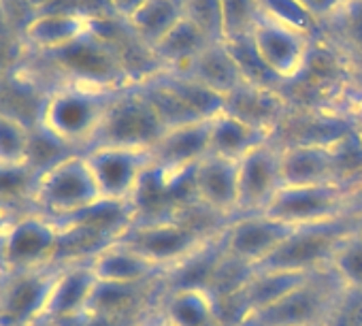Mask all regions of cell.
Returning <instances> with one entry per match:
<instances>
[{
  "mask_svg": "<svg viewBox=\"0 0 362 326\" xmlns=\"http://www.w3.org/2000/svg\"><path fill=\"white\" fill-rule=\"evenodd\" d=\"M158 309L173 326H224L218 301L207 288H164Z\"/></svg>",
  "mask_w": 362,
  "mask_h": 326,
  "instance_id": "cell-19",
  "label": "cell"
},
{
  "mask_svg": "<svg viewBox=\"0 0 362 326\" xmlns=\"http://www.w3.org/2000/svg\"><path fill=\"white\" fill-rule=\"evenodd\" d=\"M56 3V0H30V5L37 9V13H43V11H47L52 5Z\"/></svg>",
  "mask_w": 362,
  "mask_h": 326,
  "instance_id": "cell-37",
  "label": "cell"
},
{
  "mask_svg": "<svg viewBox=\"0 0 362 326\" xmlns=\"http://www.w3.org/2000/svg\"><path fill=\"white\" fill-rule=\"evenodd\" d=\"M298 228L300 226L288 224L269 214L237 216L224 226V254L256 269L269 260Z\"/></svg>",
  "mask_w": 362,
  "mask_h": 326,
  "instance_id": "cell-9",
  "label": "cell"
},
{
  "mask_svg": "<svg viewBox=\"0 0 362 326\" xmlns=\"http://www.w3.org/2000/svg\"><path fill=\"white\" fill-rule=\"evenodd\" d=\"M230 56L235 58L241 75H243V81L250 83V86H256V88H269V90H275V86L279 83L273 73L264 66L254 41H252V35H245V37H235V39H226L224 41Z\"/></svg>",
  "mask_w": 362,
  "mask_h": 326,
  "instance_id": "cell-28",
  "label": "cell"
},
{
  "mask_svg": "<svg viewBox=\"0 0 362 326\" xmlns=\"http://www.w3.org/2000/svg\"><path fill=\"white\" fill-rule=\"evenodd\" d=\"M220 235L222 231L216 233L199 224H190V220L186 218L168 216L158 220L132 222L117 239L134 248L166 275L181 264H186Z\"/></svg>",
  "mask_w": 362,
  "mask_h": 326,
  "instance_id": "cell-3",
  "label": "cell"
},
{
  "mask_svg": "<svg viewBox=\"0 0 362 326\" xmlns=\"http://www.w3.org/2000/svg\"><path fill=\"white\" fill-rule=\"evenodd\" d=\"M28 54L52 77H56L58 86L77 83V86L113 90V92L134 86L124 64L111 50V45L105 43L94 33L52 54H33V52Z\"/></svg>",
  "mask_w": 362,
  "mask_h": 326,
  "instance_id": "cell-2",
  "label": "cell"
},
{
  "mask_svg": "<svg viewBox=\"0 0 362 326\" xmlns=\"http://www.w3.org/2000/svg\"><path fill=\"white\" fill-rule=\"evenodd\" d=\"M324 26L337 30V41L362 66V0H349L339 16Z\"/></svg>",
  "mask_w": 362,
  "mask_h": 326,
  "instance_id": "cell-30",
  "label": "cell"
},
{
  "mask_svg": "<svg viewBox=\"0 0 362 326\" xmlns=\"http://www.w3.org/2000/svg\"><path fill=\"white\" fill-rule=\"evenodd\" d=\"M145 3V0H109V7H111V11H113V16L117 18V20H130L132 18V13L141 7Z\"/></svg>",
  "mask_w": 362,
  "mask_h": 326,
  "instance_id": "cell-35",
  "label": "cell"
},
{
  "mask_svg": "<svg viewBox=\"0 0 362 326\" xmlns=\"http://www.w3.org/2000/svg\"><path fill=\"white\" fill-rule=\"evenodd\" d=\"M151 326H173V324H170V322L160 313V309H158V315H156V320L151 322Z\"/></svg>",
  "mask_w": 362,
  "mask_h": 326,
  "instance_id": "cell-38",
  "label": "cell"
},
{
  "mask_svg": "<svg viewBox=\"0 0 362 326\" xmlns=\"http://www.w3.org/2000/svg\"><path fill=\"white\" fill-rule=\"evenodd\" d=\"M197 205L222 220L237 218L239 209V162L207 153L188 177Z\"/></svg>",
  "mask_w": 362,
  "mask_h": 326,
  "instance_id": "cell-15",
  "label": "cell"
},
{
  "mask_svg": "<svg viewBox=\"0 0 362 326\" xmlns=\"http://www.w3.org/2000/svg\"><path fill=\"white\" fill-rule=\"evenodd\" d=\"M358 136L362 139V109L358 111Z\"/></svg>",
  "mask_w": 362,
  "mask_h": 326,
  "instance_id": "cell-39",
  "label": "cell"
},
{
  "mask_svg": "<svg viewBox=\"0 0 362 326\" xmlns=\"http://www.w3.org/2000/svg\"><path fill=\"white\" fill-rule=\"evenodd\" d=\"M58 264L0 275V326H33L47 318V301Z\"/></svg>",
  "mask_w": 362,
  "mask_h": 326,
  "instance_id": "cell-12",
  "label": "cell"
},
{
  "mask_svg": "<svg viewBox=\"0 0 362 326\" xmlns=\"http://www.w3.org/2000/svg\"><path fill=\"white\" fill-rule=\"evenodd\" d=\"M298 3L320 22V26H324L343 11L349 0H298Z\"/></svg>",
  "mask_w": 362,
  "mask_h": 326,
  "instance_id": "cell-34",
  "label": "cell"
},
{
  "mask_svg": "<svg viewBox=\"0 0 362 326\" xmlns=\"http://www.w3.org/2000/svg\"><path fill=\"white\" fill-rule=\"evenodd\" d=\"M33 126L0 111V171H28Z\"/></svg>",
  "mask_w": 362,
  "mask_h": 326,
  "instance_id": "cell-26",
  "label": "cell"
},
{
  "mask_svg": "<svg viewBox=\"0 0 362 326\" xmlns=\"http://www.w3.org/2000/svg\"><path fill=\"white\" fill-rule=\"evenodd\" d=\"M271 139L273 136L269 132L252 126L226 109L209 117V153L239 162L245 153Z\"/></svg>",
  "mask_w": 362,
  "mask_h": 326,
  "instance_id": "cell-21",
  "label": "cell"
},
{
  "mask_svg": "<svg viewBox=\"0 0 362 326\" xmlns=\"http://www.w3.org/2000/svg\"><path fill=\"white\" fill-rule=\"evenodd\" d=\"M260 18L279 26L305 33L315 39L320 22L298 3V0H258Z\"/></svg>",
  "mask_w": 362,
  "mask_h": 326,
  "instance_id": "cell-29",
  "label": "cell"
},
{
  "mask_svg": "<svg viewBox=\"0 0 362 326\" xmlns=\"http://www.w3.org/2000/svg\"><path fill=\"white\" fill-rule=\"evenodd\" d=\"M281 186V147L271 139L239 160L237 216L264 214Z\"/></svg>",
  "mask_w": 362,
  "mask_h": 326,
  "instance_id": "cell-13",
  "label": "cell"
},
{
  "mask_svg": "<svg viewBox=\"0 0 362 326\" xmlns=\"http://www.w3.org/2000/svg\"><path fill=\"white\" fill-rule=\"evenodd\" d=\"M356 190L347 182L281 186L264 214L294 226H324L349 220Z\"/></svg>",
  "mask_w": 362,
  "mask_h": 326,
  "instance_id": "cell-6",
  "label": "cell"
},
{
  "mask_svg": "<svg viewBox=\"0 0 362 326\" xmlns=\"http://www.w3.org/2000/svg\"><path fill=\"white\" fill-rule=\"evenodd\" d=\"M209 153V120L168 128L151 147V173L166 186L188 180Z\"/></svg>",
  "mask_w": 362,
  "mask_h": 326,
  "instance_id": "cell-10",
  "label": "cell"
},
{
  "mask_svg": "<svg viewBox=\"0 0 362 326\" xmlns=\"http://www.w3.org/2000/svg\"><path fill=\"white\" fill-rule=\"evenodd\" d=\"M164 132L166 128L153 107L136 90V86H130L117 92L94 145H126L151 149Z\"/></svg>",
  "mask_w": 362,
  "mask_h": 326,
  "instance_id": "cell-8",
  "label": "cell"
},
{
  "mask_svg": "<svg viewBox=\"0 0 362 326\" xmlns=\"http://www.w3.org/2000/svg\"><path fill=\"white\" fill-rule=\"evenodd\" d=\"M5 39H22L9 24V20L5 18L3 9H0V41H5ZM24 41V39H22Z\"/></svg>",
  "mask_w": 362,
  "mask_h": 326,
  "instance_id": "cell-36",
  "label": "cell"
},
{
  "mask_svg": "<svg viewBox=\"0 0 362 326\" xmlns=\"http://www.w3.org/2000/svg\"><path fill=\"white\" fill-rule=\"evenodd\" d=\"M92 271L100 284H153L164 279V271H160L153 262L141 256L128 243L115 239L100 248L90 258Z\"/></svg>",
  "mask_w": 362,
  "mask_h": 326,
  "instance_id": "cell-18",
  "label": "cell"
},
{
  "mask_svg": "<svg viewBox=\"0 0 362 326\" xmlns=\"http://www.w3.org/2000/svg\"><path fill=\"white\" fill-rule=\"evenodd\" d=\"M354 226L358 224L351 222V218L324 226H303L269 260H264L256 269H290L303 273L328 269L339 241Z\"/></svg>",
  "mask_w": 362,
  "mask_h": 326,
  "instance_id": "cell-11",
  "label": "cell"
},
{
  "mask_svg": "<svg viewBox=\"0 0 362 326\" xmlns=\"http://www.w3.org/2000/svg\"><path fill=\"white\" fill-rule=\"evenodd\" d=\"M62 224L41 211L13 216L0 224V275L45 269L58 262Z\"/></svg>",
  "mask_w": 362,
  "mask_h": 326,
  "instance_id": "cell-5",
  "label": "cell"
},
{
  "mask_svg": "<svg viewBox=\"0 0 362 326\" xmlns=\"http://www.w3.org/2000/svg\"><path fill=\"white\" fill-rule=\"evenodd\" d=\"M0 9L9 20L11 28L24 39L26 28L33 24V20L39 16L37 9L30 5V0H0Z\"/></svg>",
  "mask_w": 362,
  "mask_h": 326,
  "instance_id": "cell-33",
  "label": "cell"
},
{
  "mask_svg": "<svg viewBox=\"0 0 362 326\" xmlns=\"http://www.w3.org/2000/svg\"><path fill=\"white\" fill-rule=\"evenodd\" d=\"M177 75L190 77V79L199 81L201 86L218 92L224 98L245 83L243 75L224 41L209 43L205 47V52L184 73H177Z\"/></svg>",
  "mask_w": 362,
  "mask_h": 326,
  "instance_id": "cell-22",
  "label": "cell"
},
{
  "mask_svg": "<svg viewBox=\"0 0 362 326\" xmlns=\"http://www.w3.org/2000/svg\"><path fill=\"white\" fill-rule=\"evenodd\" d=\"M184 18L211 41L222 39V0H184Z\"/></svg>",
  "mask_w": 362,
  "mask_h": 326,
  "instance_id": "cell-32",
  "label": "cell"
},
{
  "mask_svg": "<svg viewBox=\"0 0 362 326\" xmlns=\"http://www.w3.org/2000/svg\"><path fill=\"white\" fill-rule=\"evenodd\" d=\"M328 269L347 292L362 294V226H354L337 245Z\"/></svg>",
  "mask_w": 362,
  "mask_h": 326,
  "instance_id": "cell-27",
  "label": "cell"
},
{
  "mask_svg": "<svg viewBox=\"0 0 362 326\" xmlns=\"http://www.w3.org/2000/svg\"><path fill=\"white\" fill-rule=\"evenodd\" d=\"M181 20H184V0H145L126 24L130 30L153 50Z\"/></svg>",
  "mask_w": 362,
  "mask_h": 326,
  "instance_id": "cell-25",
  "label": "cell"
},
{
  "mask_svg": "<svg viewBox=\"0 0 362 326\" xmlns=\"http://www.w3.org/2000/svg\"><path fill=\"white\" fill-rule=\"evenodd\" d=\"M260 22L258 0H222V39L252 35Z\"/></svg>",
  "mask_w": 362,
  "mask_h": 326,
  "instance_id": "cell-31",
  "label": "cell"
},
{
  "mask_svg": "<svg viewBox=\"0 0 362 326\" xmlns=\"http://www.w3.org/2000/svg\"><path fill=\"white\" fill-rule=\"evenodd\" d=\"M103 201L134 205L151 167V149L126 145H94L83 151Z\"/></svg>",
  "mask_w": 362,
  "mask_h": 326,
  "instance_id": "cell-7",
  "label": "cell"
},
{
  "mask_svg": "<svg viewBox=\"0 0 362 326\" xmlns=\"http://www.w3.org/2000/svg\"><path fill=\"white\" fill-rule=\"evenodd\" d=\"M209 43L214 41L184 18L162 41L156 43L151 52L156 56L160 73H184L205 52Z\"/></svg>",
  "mask_w": 362,
  "mask_h": 326,
  "instance_id": "cell-23",
  "label": "cell"
},
{
  "mask_svg": "<svg viewBox=\"0 0 362 326\" xmlns=\"http://www.w3.org/2000/svg\"><path fill=\"white\" fill-rule=\"evenodd\" d=\"M252 41L264 66L279 83L294 81L307 69L315 47L313 37L262 18L252 30Z\"/></svg>",
  "mask_w": 362,
  "mask_h": 326,
  "instance_id": "cell-14",
  "label": "cell"
},
{
  "mask_svg": "<svg viewBox=\"0 0 362 326\" xmlns=\"http://www.w3.org/2000/svg\"><path fill=\"white\" fill-rule=\"evenodd\" d=\"M115 96L113 90L62 83L47 94L37 126L75 151H86L94 145Z\"/></svg>",
  "mask_w": 362,
  "mask_h": 326,
  "instance_id": "cell-1",
  "label": "cell"
},
{
  "mask_svg": "<svg viewBox=\"0 0 362 326\" xmlns=\"http://www.w3.org/2000/svg\"><path fill=\"white\" fill-rule=\"evenodd\" d=\"M30 201L37 211L62 222L100 203V190L86 153H71L33 180Z\"/></svg>",
  "mask_w": 362,
  "mask_h": 326,
  "instance_id": "cell-4",
  "label": "cell"
},
{
  "mask_svg": "<svg viewBox=\"0 0 362 326\" xmlns=\"http://www.w3.org/2000/svg\"><path fill=\"white\" fill-rule=\"evenodd\" d=\"M339 141L332 143H290L281 147L284 186H307L341 182Z\"/></svg>",
  "mask_w": 362,
  "mask_h": 326,
  "instance_id": "cell-17",
  "label": "cell"
},
{
  "mask_svg": "<svg viewBox=\"0 0 362 326\" xmlns=\"http://www.w3.org/2000/svg\"><path fill=\"white\" fill-rule=\"evenodd\" d=\"M224 109L273 136L281 120L284 100L275 90L243 83L241 88L226 96Z\"/></svg>",
  "mask_w": 362,
  "mask_h": 326,
  "instance_id": "cell-24",
  "label": "cell"
},
{
  "mask_svg": "<svg viewBox=\"0 0 362 326\" xmlns=\"http://www.w3.org/2000/svg\"><path fill=\"white\" fill-rule=\"evenodd\" d=\"M92 22L73 13H39L24 33V45L33 54L58 52L90 35Z\"/></svg>",
  "mask_w": 362,
  "mask_h": 326,
  "instance_id": "cell-20",
  "label": "cell"
},
{
  "mask_svg": "<svg viewBox=\"0 0 362 326\" xmlns=\"http://www.w3.org/2000/svg\"><path fill=\"white\" fill-rule=\"evenodd\" d=\"M98 279L88 260L58 262V273L47 301V318L58 326L79 320L88 313Z\"/></svg>",
  "mask_w": 362,
  "mask_h": 326,
  "instance_id": "cell-16",
  "label": "cell"
},
{
  "mask_svg": "<svg viewBox=\"0 0 362 326\" xmlns=\"http://www.w3.org/2000/svg\"><path fill=\"white\" fill-rule=\"evenodd\" d=\"M233 326H252V324H247V322H239V324H233Z\"/></svg>",
  "mask_w": 362,
  "mask_h": 326,
  "instance_id": "cell-40",
  "label": "cell"
}]
</instances>
